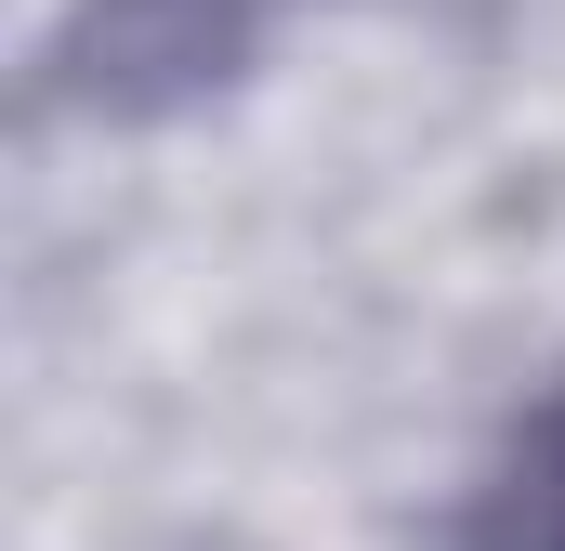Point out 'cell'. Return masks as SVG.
I'll use <instances>...</instances> for the list:
<instances>
[{"label": "cell", "mask_w": 565, "mask_h": 551, "mask_svg": "<svg viewBox=\"0 0 565 551\" xmlns=\"http://www.w3.org/2000/svg\"><path fill=\"white\" fill-rule=\"evenodd\" d=\"M264 13L277 0H79V26H66V93L79 106H184L198 79H224L250 40H264Z\"/></svg>", "instance_id": "obj_1"}, {"label": "cell", "mask_w": 565, "mask_h": 551, "mask_svg": "<svg viewBox=\"0 0 565 551\" xmlns=\"http://www.w3.org/2000/svg\"><path fill=\"white\" fill-rule=\"evenodd\" d=\"M487 551H565V408L526 433V460L487 486Z\"/></svg>", "instance_id": "obj_2"}]
</instances>
